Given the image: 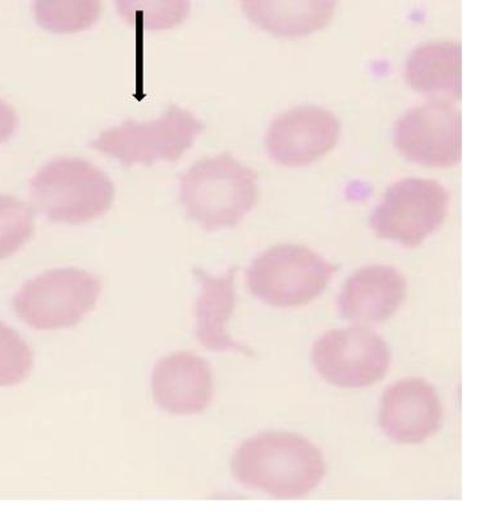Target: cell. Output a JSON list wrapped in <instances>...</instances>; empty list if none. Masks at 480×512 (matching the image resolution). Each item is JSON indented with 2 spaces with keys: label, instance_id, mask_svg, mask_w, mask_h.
<instances>
[{
  "label": "cell",
  "instance_id": "obj_14",
  "mask_svg": "<svg viewBox=\"0 0 480 512\" xmlns=\"http://www.w3.org/2000/svg\"><path fill=\"white\" fill-rule=\"evenodd\" d=\"M338 0H240L251 24L273 36L304 38L323 30L335 16Z\"/></svg>",
  "mask_w": 480,
  "mask_h": 512
},
{
  "label": "cell",
  "instance_id": "obj_8",
  "mask_svg": "<svg viewBox=\"0 0 480 512\" xmlns=\"http://www.w3.org/2000/svg\"><path fill=\"white\" fill-rule=\"evenodd\" d=\"M315 370L324 381L341 388H361L381 382L391 363L387 342L368 327L332 329L315 342Z\"/></svg>",
  "mask_w": 480,
  "mask_h": 512
},
{
  "label": "cell",
  "instance_id": "obj_3",
  "mask_svg": "<svg viewBox=\"0 0 480 512\" xmlns=\"http://www.w3.org/2000/svg\"><path fill=\"white\" fill-rule=\"evenodd\" d=\"M30 195L36 209L50 221L84 224L111 209L116 187L88 160L58 158L31 178Z\"/></svg>",
  "mask_w": 480,
  "mask_h": 512
},
{
  "label": "cell",
  "instance_id": "obj_7",
  "mask_svg": "<svg viewBox=\"0 0 480 512\" xmlns=\"http://www.w3.org/2000/svg\"><path fill=\"white\" fill-rule=\"evenodd\" d=\"M448 203L450 194L437 181L405 178L387 189L370 217V228L379 239L416 248L441 227Z\"/></svg>",
  "mask_w": 480,
  "mask_h": 512
},
{
  "label": "cell",
  "instance_id": "obj_20",
  "mask_svg": "<svg viewBox=\"0 0 480 512\" xmlns=\"http://www.w3.org/2000/svg\"><path fill=\"white\" fill-rule=\"evenodd\" d=\"M34 352L15 329L0 322V387L16 386L30 376Z\"/></svg>",
  "mask_w": 480,
  "mask_h": 512
},
{
  "label": "cell",
  "instance_id": "obj_2",
  "mask_svg": "<svg viewBox=\"0 0 480 512\" xmlns=\"http://www.w3.org/2000/svg\"><path fill=\"white\" fill-rule=\"evenodd\" d=\"M258 176L230 153L205 158L182 175L180 203L207 231L237 226L258 200Z\"/></svg>",
  "mask_w": 480,
  "mask_h": 512
},
{
  "label": "cell",
  "instance_id": "obj_10",
  "mask_svg": "<svg viewBox=\"0 0 480 512\" xmlns=\"http://www.w3.org/2000/svg\"><path fill=\"white\" fill-rule=\"evenodd\" d=\"M340 134L341 123L331 111L318 105H300L271 123L265 145L274 163L306 167L331 152Z\"/></svg>",
  "mask_w": 480,
  "mask_h": 512
},
{
  "label": "cell",
  "instance_id": "obj_18",
  "mask_svg": "<svg viewBox=\"0 0 480 512\" xmlns=\"http://www.w3.org/2000/svg\"><path fill=\"white\" fill-rule=\"evenodd\" d=\"M128 25L150 31L171 30L184 24L191 0H114Z\"/></svg>",
  "mask_w": 480,
  "mask_h": 512
},
{
  "label": "cell",
  "instance_id": "obj_5",
  "mask_svg": "<svg viewBox=\"0 0 480 512\" xmlns=\"http://www.w3.org/2000/svg\"><path fill=\"white\" fill-rule=\"evenodd\" d=\"M205 123L178 105H169L162 117L150 122L127 120L90 141L96 152L117 159L123 166L175 163L194 145Z\"/></svg>",
  "mask_w": 480,
  "mask_h": 512
},
{
  "label": "cell",
  "instance_id": "obj_1",
  "mask_svg": "<svg viewBox=\"0 0 480 512\" xmlns=\"http://www.w3.org/2000/svg\"><path fill=\"white\" fill-rule=\"evenodd\" d=\"M233 477L277 500H299L326 475V463L312 442L300 434L264 432L249 438L232 457Z\"/></svg>",
  "mask_w": 480,
  "mask_h": 512
},
{
  "label": "cell",
  "instance_id": "obj_4",
  "mask_svg": "<svg viewBox=\"0 0 480 512\" xmlns=\"http://www.w3.org/2000/svg\"><path fill=\"white\" fill-rule=\"evenodd\" d=\"M336 272L335 264L306 246L278 244L251 263L248 286L264 304L295 308L322 295Z\"/></svg>",
  "mask_w": 480,
  "mask_h": 512
},
{
  "label": "cell",
  "instance_id": "obj_19",
  "mask_svg": "<svg viewBox=\"0 0 480 512\" xmlns=\"http://www.w3.org/2000/svg\"><path fill=\"white\" fill-rule=\"evenodd\" d=\"M34 231L35 218L30 205L15 196L0 194V260L24 248Z\"/></svg>",
  "mask_w": 480,
  "mask_h": 512
},
{
  "label": "cell",
  "instance_id": "obj_6",
  "mask_svg": "<svg viewBox=\"0 0 480 512\" xmlns=\"http://www.w3.org/2000/svg\"><path fill=\"white\" fill-rule=\"evenodd\" d=\"M102 281L77 268H59L27 281L13 299L22 322L36 331L71 328L95 308Z\"/></svg>",
  "mask_w": 480,
  "mask_h": 512
},
{
  "label": "cell",
  "instance_id": "obj_13",
  "mask_svg": "<svg viewBox=\"0 0 480 512\" xmlns=\"http://www.w3.org/2000/svg\"><path fill=\"white\" fill-rule=\"evenodd\" d=\"M408 294V283L391 265H369L347 278L338 296L341 317L377 324L393 317Z\"/></svg>",
  "mask_w": 480,
  "mask_h": 512
},
{
  "label": "cell",
  "instance_id": "obj_12",
  "mask_svg": "<svg viewBox=\"0 0 480 512\" xmlns=\"http://www.w3.org/2000/svg\"><path fill=\"white\" fill-rule=\"evenodd\" d=\"M152 391L155 404L169 414L203 413L214 395L212 368L194 352L164 356L154 365Z\"/></svg>",
  "mask_w": 480,
  "mask_h": 512
},
{
  "label": "cell",
  "instance_id": "obj_21",
  "mask_svg": "<svg viewBox=\"0 0 480 512\" xmlns=\"http://www.w3.org/2000/svg\"><path fill=\"white\" fill-rule=\"evenodd\" d=\"M18 117L12 105L0 99V144L6 143L17 130Z\"/></svg>",
  "mask_w": 480,
  "mask_h": 512
},
{
  "label": "cell",
  "instance_id": "obj_15",
  "mask_svg": "<svg viewBox=\"0 0 480 512\" xmlns=\"http://www.w3.org/2000/svg\"><path fill=\"white\" fill-rule=\"evenodd\" d=\"M195 276L201 285L196 303V337L200 344L214 352H248L228 333V322L236 304V268L219 277L195 269Z\"/></svg>",
  "mask_w": 480,
  "mask_h": 512
},
{
  "label": "cell",
  "instance_id": "obj_16",
  "mask_svg": "<svg viewBox=\"0 0 480 512\" xmlns=\"http://www.w3.org/2000/svg\"><path fill=\"white\" fill-rule=\"evenodd\" d=\"M405 80L416 93L434 99H461V45L455 41L415 48L405 66Z\"/></svg>",
  "mask_w": 480,
  "mask_h": 512
},
{
  "label": "cell",
  "instance_id": "obj_9",
  "mask_svg": "<svg viewBox=\"0 0 480 512\" xmlns=\"http://www.w3.org/2000/svg\"><path fill=\"white\" fill-rule=\"evenodd\" d=\"M393 144L410 162L451 168L461 160V113L451 100L433 99L399 118Z\"/></svg>",
  "mask_w": 480,
  "mask_h": 512
},
{
  "label": "cell",
  "instance_id": "obj_17",
  "mask_svg": "<svg viewBox=\"0 0 480 512\" xmlns=\"http://www.w3.org/2000/svg\"><path fill=\"white\" fill-rule=\"evenodd\" d=\"M35 21L53 34L89 30L102 15V0H34Z\"/></svg>",
  "mask_w": 480,
  "mask_h": 512
},
{
  "label": "cell",
  "instance_id": "obj_11",
  "mask_svg": "<svg viewBox=\"0 0 480 512\" xmlns=\"http://www.w3.org/2000/svg\"><path fill=\"white\" fill-rule=\"evenodd\" d=\"M441 423L440 395L425 379H402L384 391L379 425L393 442L419 445L436 434Z\"/></svg>",
  "mask_w": 480,
  "mask_h": 512
}]
</instances>
